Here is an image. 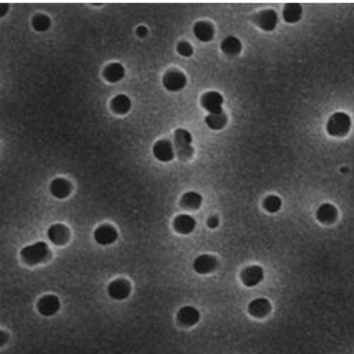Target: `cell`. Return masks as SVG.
<instances>
[{"mask_svg": "<svg viewBox=\"0 0 354 354\" xmlns=\"http://www.w3.org/2000/svg\"><path fill=\"white\" fill-rule=\"evenodd\" d=\"M351 128V119L347 114L344 112H336L329 118L327 121V134L334 136V138H343L348 134Z\"/></svg>", "mask_w": 354, "mask_h": 354, "instance_id": "obj_1", "label": "cell"}, {"mask_svg": "<svg viewBox=\"0 0 354 354\" xmlns=\"http://www.w3.org/2000/svg\"><path fill=\"white\" fill-rule=\"evenodd\" d=\"M177 320L181 326H193L200 320V312L192 306H184L177 312Z\"/></svg>", "mask_w": 354, "mask_h": 354, "instance_id": "obj_15", "label": "cell"}, {"mask_svg": "<svg viewBox=\"0 0 354 354\" xmlns=\"http://www.w3.org/2000/svg\"><path fill=\"white\" fill-rule=\"evenodd\" d=\"M218 224H220L218 217H210L209 221H207V226H209L210 228H217V227H218Z\"/></svg>", "mask_w": 354, "mask_h": 354, "instance_id": "obj_29", "label": "cell"}, {"mask_svg": "<svg viewBox=\"0 0 354 354\" xmlns=\"http://www.w3.org/2000/svg\"><path fill=\"white\" fill-rule=\"evenodd\" d=\"M221 50L228 55H237L243 50V44L237 37H227L221 43Z\"/></svg>", "mask_w": 354, "mask_h": 354, "instance_id": "obj_23", "label": "cell"}, {"mask_svg": "<svg viewBox=\"0 0 354 354\" xmlns=\"http://www.w3.org/2000/svg\"><path fill=\"white\" fill-rule=\"evenodd\" d=\"M108 293L112 299L116 301H122L131 295V284L125 279H116L114 282H110L108 286Z\"/></svg>", "mask_w": 354, "mask_h": 354, "instance_id": "obj_7", "label": "cell"}, {"mask_svg": "<svg viewBox=\"0 0 354 354\" xmlns=\"http://www.w3.org/2000/svg\"><path fill=\"white\" fill-rule=\"evenodd\" d=\"M50 192L54 197L65 198L71 193V183L65 179H55L50 184Z\"/></svg>", "mask_w": 354, "mask_h": 354, "instance_id": "obj_18", "label": "cell"}, {"mask_svg": "<svg viewBox=\"0 0 354 354\" xmlns=\"http://www.w3.org/2000/svg\"><path fill=\"white\" fill-rule=\"evenodd\" d=\"M282 207V200L278 196H268L264 200V209L267 210L268 213H278Z\"/></svg>", "mask_w": 354, "mask_h": 354, "instance_id": "obj_27", "label": "cell"}, {"mask_svg": "<svg viewBox=\"0 0 354 354\" xmlns=\"http://www.w3.org/2000/svg\"><path fill=\"white\" fill-rule=\"evenodd\" d=\"M193 136L186 129H177L174 132V151L180 160H189L194 153L192 146Z\"/></svg>", "mask_w": 354, "mask_h": 354, "instance_id": "obj_2", "label": "cell"}, {"mask_svg": "<svg viewBox=\"0 0 354 354\" xmlns=\"http://www.w3.org/2000/svg\"><path fill=\"white\" fill-rule=\"evenodd\" d=\"M48 238L50 241H52L54 244L57 245H63L65 244L68 238H70V231L68 228L63 224H54L48 228Z\"/></svg>", "mask_w": 354, "mask_h": 354, "instance_id": "obj_13", "label": "cell"}, {"mask_svg": "<svg viewBox=\"0 0 354 354\" xmlns=\"http://www.w3.org/2000/svg\"><path fill=\"white\" fill-rule=\"evenodd\" d=\"M217 267V259L213 255H200L196 258V261L193 264V268L197 273L206 275V273L213 272Z\"/></svg>", "mask_w": 354, "mask_h": 354, "instance_id": "obj_12", "label": "cell"}, {"mask_svg": "<svg viewBox=\"0 0 354 354\" xmlns=\"http://www.w3.org/2000/svg\"><path fill=\"white\" fill-rule=\"evenodd\" d=\"M194 34L200 41L207 43V41L213 40L214 37V27L209 22H198L194 26Z\"/></svg>", "mask_w": 354, "mask_h": 354, "instance_id": "obj_19", "label": "cell"}, {"mask_svg": "<svg viewBox=\"0 0 354 354\" xmlns=\"http://www.w3.org/2000/svg\"><path fill=\"white\" fill-rule=\"evenodd\" d=\"M206 123H207L211 129L220 131V129H222L227 125L226 114H224V112H220V114H210V115L206 118Z\"/></svg>", "mask_w": 354, "mask_h": 354, "instance_id": "obj_25", "label": "cell"}, {"mask_svg": "<svg viewBox=\"0 0 354 354\" xmlns=\"http://www.w3.org/2000/svg\"><path fill=\"white\" fill-rule=\"evenodd\" d=\"M48 254L50 250L46 243H35L22 250V259L29 265H37L40 262L46 261Z\"/></svg>", "mask_w": 354, "mask_h": 354, "instance_id": "obj_3", "label": "cell"}, {"mask_svg": "<svg viewBox=\"0 0 354 354\" xmlns=\"http://www.w3.org/2000/svg\"><path fill=\"white\" fill-rule=\"evenodd\" d=\"M125 76V68L122 64L119 63H112V64L106 65L104 71V77L106 81L118 82L121 81Z\"/></svg>", "mask_w": 354, "mask_h": 354, "instance_id": "obj_20", "label": "cell"}, {"mask_svg": "<svg viewBox=\"0 0 354 354\" xmlns=\"http://www.w3.org/2000/svg\"><path fill=\"white\" fill-rule=\"evenodd\" d=\"M174 230L179 234H190L196 228V220L192 215L181 214L174 218Z\"/></svg>", "mask_w": 354, "mask_h": 354, "instance_id": "obj_17", "label": "cell"}, {"mask_svg": "<svg viewBox=\"0 0 354 354\" xmlns=\"http://www.w3.org/2000/svg\"><path fill=\"white\" fill-rule=\"evenodd\" d=\"M222 104H224V98L220 92L215 91H210L206 92L201 97V105L204 109H207L210 114H220L222 112Z\"/></svg>", "mask_w": 354, "mask_h": 354, "instance_id": "obj_5", "label": "cell"}, {"mask_svg": "<svg viewBox=\"0 0 354 354\" xmlns=\"http://www.w3.org/2000/svg\"><path fill=\"white\" fill-rule=\"evenodd\" d=\"M50 26H51V20L46 14H35L33 17V27L35 31H46L50 29Z\"/></svg>", "mask_w": 354, "mask_h": 354, "instance_id": "obj_26", "label": "cell"}, {"mask_svg": "<svg viewBox=\"0 0 354 354\" xmlns=\"http://www.w3.org/2000/svg\"><path fill=\"white\" fill-rule=\"evenodd\" d=\"M187 78L186 76L179 70H172L164 74L163 77V85L167 91H172V92H176V91H180L183 88L186 87Z\"/></svg>", "mask_w": 354, "mask_h": 354, "instance_id": "obj_4", "label": "cell"}, {"mask_svg": "<svg viewBox=\"0 0 354 354\" xmlns=\"http://www.w3.org/2000/svg\"><path fill=\"white\" fill-rule=\"evenodd\" d=\"M95 241L101 245H109L114 244L118 238V231L109 224H102L99 226L95 232H94Z\"/></svg>", "mask_w": 354, "mask_h": 354, "instance_id": "obj_6", "label": "cell"}, {"mask_svg": "<svg viewBox=\"0 0 354 354\" xmlns=\"http://www.w3.org/2000/svg\"><path fill=\"white\" fill-rule=\"evenodd\" d=\"M136 34L139 35L140 39H143V37H146V35H147V29H146L145 26H139V27H138V30H136Z\"/></svg>", "mask_w": 354, "mask_h": 354, "instance_id": "obj_30", "label": "cell"}, {"mask_svg": "<svg viewBox=\"0 0 354 354\" xmlns=\"http://www.w3.org/2000/svg\"><path fill=\"white\" fill-rule=\"evenodd\" d=\"M248 312L254 318H264L271 312V303L265 297H258L248 305Z\"/></svg>", "mask_w": 354, "mask_h": 354, "instance_id": "obj_16", "label": "cell"}, {"mask_svg": "<svg viewBox=\"0 0 354 354\" xmlns=\"http://www.w3.org/2000/svg\"><path fill=\"white\" fill-rule=\"evenodd\" d=\"M58 309H60V299L54 295L43 296L37 303V310L43 316H52L57 313Z\"/></svg>", "mask_w": 354, "mask_h": 354, "instance_id": "obj_10", "label": "cell"}, {"mask_svg": "<svg viewBox=\"0 0 354 354\" xmlns=\"http://www.w3.org/2000/svg\"><path fill=\"white\" fill-rule=\"evenodd\" d=\"M177 52L183 55V57H190L193 54V47L187 43V41H180L177 44Z\"/></svg>", "mask_w": 354, "mask_h": 354, "instance_id": "obj_28", "label": "cell"}, {"mask_svg": "<svg viewBox=\"0 0 354 354\" xmlns=\"http://www.w3.org/2000/svg\"><path fill=\"white\" fill-rule=\"evenodd\" d=\"M337 209L333 204H322L318 211H316V218L322 222V224H333L337 220Z\"/></svg>", "mask_w": 354, "mask_h": 354, "instance_id": "obj_14", "label": "cell"}, {"mask_svg": "<svg viewBox=\"0 0 354 354\" xmlns=\"http://www.w3.org/2000/svg\"><path fill=\"white\" fill-rule=\"evenodd\" d=\"M153 155L160 162H170V160H173L174 157L173 145L166 139L157 140L155 146H153Z\"/></svg>", "mask_w": 354, "mask_h": 354, "instance_id": "obj_9", "label": "cell"}, {"mask_svg": "<svg viewBox=\"0 0 354 354\" xmlns=\"http://www.w3.org/2000/svg\"><path fill=\"white\" fill-rule=\"evenodd\" d=\"M255 23L258 24V27L265 31H272L276 24H278V14L275 10H264V12L258 13L255 17Z\"/></svg>", "mask_w": 354, "mask_h": 354, "instance_id": "obj_8", "label": "cell"}, {"mask_svg": "<svg viewBox=\"0 0 354 354\" xmlns=\"http://www.w3.org/2000/svg\"><path fill=\"white\" fill-rule=\"evenodd\" d=\"M110 108L115 114L123 115L131 109V99L126 95H116L115 98L110 101Z\"/></svg>", "mask_w": 354, "mask_h": 354, "instance_id": "obj_24", "label": "cell"}, {"mask_svg": "<svg viewBox=\"0 0 354 354\" xmlns=\"http://www.w3.org/2000/svg\"><path fill=\"white\" fill-rule=\"evenodd\" d=\"M241 279H243L245 286H250V288L256 286L264 279V269L258 265L245 268L241 273Z\"/></svg>", "mask_w": 354, "mask_h": 354, "instance_id": "obj_11", "label": "cell"}, {"mask_svg": "<svg viewBox=\"0 0 354 354\" xmlns=\"http://www.w3.org/2000/svg\"><path fill=\"white\" fill-rule=\"evenodd\" d=\"M203 203V197L196 192H189L186 193L180 200V204L183 209L187 210H197L200 209V206Z\"/></svg>", "mask_w": 354, "mask_h": 354, "instance_id": "obj_22", "label": "cell"}, {"mask_svg": "<svg viewBox=\"0 0 354 354\" xmlns=\"http://www.w3.org/2000/svg\"><path fill=\"white\" fill-rule=\"evenodd\" d=\"M7 9H9V5H6V3H2V6H0V14H2V16H5L7 12Z\"/></svg>", "mask_w": 354, "mask_h": 354, "instance_id": "obj_31", "label": "cell"}, {"mask_svg": "<svg viewBox=\"0 0 354 354\" xmlns=\"http://www.w3.org/2000/svg\"><path fill=\"white\" fill-rule=\"evenodd\" d=\"M303 9L299 3H288L284 7V18L288 23H296L302 17Z\"/></svg>", "mask_w": 354, "mask_h": 354, "instance_id": "obj_21", "label": "cell"}]
</instances>
